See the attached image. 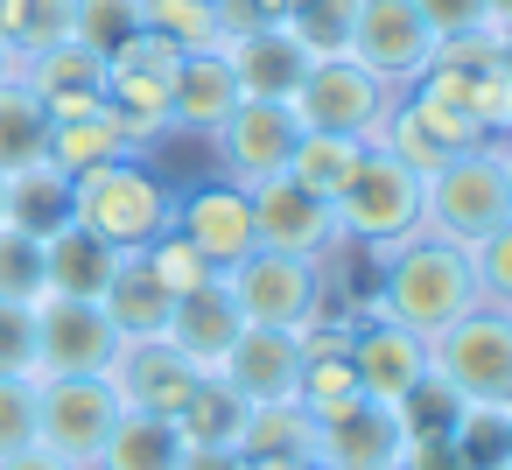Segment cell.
I'll use <instances>...</instances> for the list:
<instances>
[{
    "instance_id": "obj_8",
    "label": "cell",
    "mask_w": 512,
    "mask_h": 470,
    "mask_svg": "<svg viewBox=\"0 0 512 470\" xmlns=\"http://www.w3.org/2000/svg\"><path fill=\"white\" fill-rule=\"evenodd\" d=\"M288 106H295L302 134L372 141V134H379V120H386V106H393V85H386V78H372L358 57H316Z\"/></svg>"
},
{
    "instance_id": "obj_4",
    "label": "cell",
    "mask_w": 512,
    "mask_h": 470,
    "mask_svg": "<svg viewBox=\"0 0 512 470\" xmlns=\"http://www.w3.org/2000/svg\"><path fill=\"white\" fill-rule=\"evenodd\" d=\"M71 225H85L113 253H141L148 239H162L176 225V190L141 155H127V162H106L71 183Z\"/></svg>"
},
{
    "instance_id": "obj_11",
    "label": "cell",
    "mask_w": 512,
    "mask_h": 470,
    "mask_svg": "<svg viewBox=\"0 0 512 470\" xmlns=\"http://www.w3.org/2000/svg\"><path fill=\"white\" fill-rule=\"evenodd\" d=\"M183 50H169L162 36L134 29L120 50H106V106L134 127L141 148H155V134H169V85H176Z\"/></svg>"
},
{
    "instance_id": "obj_14",
    "label": "cell",
    "mask_w": 512,
    "mask_h": 470,
    "mask_svg": "<svg viewBox=\"0 0 512 470\" xmlns=\"http://www.w3.org/2000/svg\"><path fill=\"white\" fill-rule=\"evenodd\" d=\"M246 197H253V246H267V253H302V260H330V253L344 246L337 211H330L323 197H309L288 169L267 176V183H253Z\"/></svg>"
},
{
    "instance_id": "obj_46",
    "label": "cell",
    "mask_w": 512,
    "mask_h": 470,
    "mask_svg": "<svg viewBox=\"0 0 512 470\" xmlns=\"http://www.w3.org/2000/svg\"><path fill=\"white\" fill-rule=\"evenodd\" d=\"M512 22V0H491V29H505Z\"/></svg>"
},
{
    "instance_id": "obj_13",
    "label": "cell",
    "mask_w": 512,
    "mask_h": 470,
    "mask_svg": "<svg viewBox=\"0 0 512 470\" xmlns=\"http://www.w3.org/2000/svg\"><path fill=\"white\" fill-rule=\"evenodd\" d=\"M344 57H358L372 78H386L393 92H407V85L428 71V57H435V29L421 22L414 0H358L351 50H344Z\"/></svg>"
},
{
    "instance_id": "obj_33",
    "label": "cell",
    "mask_w": 512,
    "mask_h": 470,
    "mask_svg": "<svg viewBox=\"0 0 512 470\" xmlns=\"http://www.w3.org/2000/svg\"><path fill=\"white\" fill-rule=\"evenodd\" d=\"M141 29L162 36L169 50H225V15L218 0H141Z\"/></svg>"
},
{
    "instance_id": "obj_32",
    "label": "cell",
    "mask_w": 512,
    "mask_h": 470,
    "mask_svg": "<svg viewBox=\"0 0 512 470\" xmlns=\"http://www.w3.org/2000/svg\"><path fill=\"white\" fill-rule=\"evenodd\" d=\"M8 225H15V232H29V239H43V232L71 225V176H57L50 162H36V169H22V176H8Z\"/></svg>"
},
{
    "instance_id": "obj_43",
    "label": "cell",
    "mask_w": 512,
    "mask_h": 470,
    "mask_svg": "<svg viewBox=\"0 0 512 470\" xmlns=\"http://www.w3.org/2000/svg\"><path fill=\"white\" fill-rule=\"evenodd\" d=\"M0 470H78V463H64V456H50L43 442H29V449H15V456H0Z\"/></svg>"
},
{
    "instance_id": "obj_31",
    "label": "cell",
    "mask_w": 512,
    "mask_h": 470,
    "mask_svg": "<svg viewBox=\"0 0 512 470\" xmlns=\"http://www.w3.org/2000/svg\"><path fill=\"white\" fill-rule=\"evenodd\" d=\"M365 148H372V141H344V134H302V141H295V155H288V176H295L309 197L337 204V190L358 176Z\"/></svg>"
},
{
    "instance_id": "obj_16",
    "label": "cell",
    "mask_w": 512,
    "mask_h": 470,
    "mask_svg": "<svg viewBox=\"0 0 512 470\" xmlns=\"http://www.w3.org/2000/svg\"><path fill=\"white\" fill-rule=\"evenodd\" d=\"M197 379H204V372H197L169 337H127V344L113 351V365H106V386L120 393V407H134V414H162V421L190 400Z\"/></svg>"
},
{
    "instance_id": "obj_9",
    "label": "cell",
    "mask_w": 512,
    "mask_h": 470,
    "mask_svg": "<svg viewBox=\"0 0 512 470\" xmlns=\"http://www.w3.org/2000/svg\"><path fill=\"white\" fill-rule=\"evenodd\" d=\"M372 141H379L393 162H407L414 176H435L449 155H463V148H477V141H491V134H484L463 106H449V99L407 85V92H393V106H386V120H379Z\"/></svg>"
},
{
    "instance_id": "obj_19",
    "label": "cell",
    "mask_w": 512,
    "mask_h": 470,
    "mask_svg": "<svg viewBox=\"0 0 512 470\" xmlns=\"http://www.w3.org/2000/svg\"><path fill=\"white\" fill-rule=\"evenodd\" d=\"M351 365H358V393L400 414V400L428 379V337H414L400 323H379V316H358Z\"/></svg>"
},
{
    "instance_id": "obj_12",
    "label": "cell",
    "mask_w": 512,
    "mask_h": 470,
    "mask_svg": "<svg viewBox=\"0 0 512 470\" xmlns=\"http://www.w3.org/2000/svg\"><path fill=\"white\" fill-rule=\"evenodd\" d=\"M309 463L316 470H400L407 463V428L393 407L351 393L330 414H309Z\"/></svg>"
},
{
    "instance_id": "obj_28",
    "label": "cell",
    "mask_w": 512,
    "mask_h": 470,
    "mask_svg": "<svg viewBox=\"0 0 512 470\" xmlns=\"http://www.w3.org/2000/svg\"><path fill=\"white\" fill-rule=\"evenodd\" d=\"M239 421H246V400L225 379H197L190 400L169 414V428H176L183 449H239Z\"/></svg>"
},
{
    "instance_id": "obj_48",
    "label": "cell",
    "mask_w": 512,
    "mask_h": 470,
    "mask_svg": "<svg viewBox=\"0 0 512 470\" xmlns=\"http://www.w3.org/2000/svg\"><path fill=\"white\" fill-rule=\"evenodd\" d=\"M309 470H316V463H309Z\"/></svg>"
},
{
    "instance_id": "obj_22",
    "label": "cell",
    "mask_w": 512,
    "mask_h": 470,
    "mask_svg": "<svg viewBox=\"0 0 512 470\" xmlns=\"http://www.w3.org/2000/svg\"><path fill=\"white\" fill-rule=\"evenodd\" d=\"M239 330H246V316H239V302H232V288H225V274L218 281H204L197 295H176V309H169V344L204 372V379H218V365H225V351L239 344Z\"/></svg>"
},
{
    "instance_id": "obj_34",
    "label": "cell",
    "mask_w": 512,
    "mask_h": 470,
    "mask_svg": "<svg viewBox=\"0 0 512 470\" xmlns=\"http://www.w3.org/2000/svg\"><path fill=\"white\" fill-rule=\"evenodd\" d=\"M141 267L155 274V288H162L169 302H176V295H197L204 281H218V274H225V267H211V260H204L176 225H169L162 239H148V246H141Z\"/></svg>"
},
{
    "instance_id": "obj_30",
    "label": "cell",
    "mask_w": 512,
    "mask_h": 470,
    "mask_svg": "<svg viewBox=\"0 0 512 470\" xmlns=\"http://www.w3.org/2000/svg\"><path fill=\"white\" fill-rule=\"evenodd\" d=\"M36 162H50V113L15 78V85H0V176H22Z\"/></svg>"
},
{
    "instance_id": "obj_35",
    "label": "cell",
    "mask_w": 512,
    "mask_h": 470,
    "mask_svg": "<svg viewBox=\"0 0 512 470\" xmlns=\"http://www.w3.org/2000/svg\"><path fill=\"white\" fill-rule=\"evenodd\" d=\"M43 295H50V274H43V239L15 232V225H0V302L36 309Z\"/></svg>"
},
{
    "instance_id": "obj_45",
    "label": "cell",
    "mask_w": 512,
    "mask_h": 470,
    "mask_svg": "<svg viewBox=\"0 0 512 470\" xmlns=\"http://www.w3.org/2000/svg\"><path fill=\"white\" fill-rule=\"evenodd\" d=\"M22 78V57H15V43H0V85H15Z\"/></svg>"
},
{
    "instance_id": "obj_50",
    "label": "cell",
    "mask_w": 512,
    "mask_h": 470,
    "mask_svg": "<svg viewBox=\"0 0 512 470\" xmlns=\"http://www.w3.org/2000/svg\"><path fill=\"white\" fill-rule=\"evenodd\" d=\"M505 141H512V134H505Z\"/></svg>"
},
{
    "instance_id": "obj_44",
    "label": "cell",
    "mask_w": 512,
    "mask_h": 470,
    "mask_svg": "<svg viewBox=\"0 0 512 470\" xmlns=\"http://www.w3.org/2000/svg\"><path fill=\"white\" fill-rule=\"evenodd\" d=\"M295 8H302V0H253V15H260V22H288Z\"/></svg>"
},
{
    "instance_id": "obj_38",
    "label": "cell",
    "mask_w": 512,
    "mask_h": 470,
    "mask_svg": "<svg viewBox=\"0 0 512 470\" xmlns=\"http://www.w3.org/2000/svg\"><path fill=\"white\" fill-rule=\"evenodd\" d=\"M470 274H477V302L512 309V218L491 225V232L470 246Z\"/></svg>"
},
{
    "instance_id": "obj_47",
    "label": "cell",
    "mask_w": 512,
    "mask_h": 470,
    "mask_svg": "<svg viewBox=\"0 0 512 470\" xmlns=\"http://www.w3.org/2000/svg\"><path fill=\"white\" fill-rule=\"evenodd\" d=\"M0 225H8V176H0Z\"/></svg>"
},
{
    "instance_id": "obj_21",
    "label": "cell",
    "mask_w": 512,
    "mask_h": 470,
    "mask_svg": "<svg viewBox=\"0 0 512 470\" xmlns=\"http://www.w3.org/2000/svg\"><path fill=\"white\" fill-rule=\"evenodd\" d=\"M225 57H232V78H239L246 99H295V85H302L309 64H316V57L295 43L288 22H253V29H239V36L225 43Z\"/></svg>"
},
{
    "instance_id": "obj_7",
    "label": "cell",
    "mask_w": 512,
    "mask_h": 470,
    "mask_svg": "<svg viewBox=\"0 0 512 470\" xmlns=\"http://www.w3.org/2000/svg\"><path fill=\"white\" fill-rule=\"evenodd\" d=\"M225 288L239 302L246 323H267V330H309L323 316V260H302V253H267L253 246L246 260L225 267Z\"/></svg>"
},
{
    "instance_id": "obj_25",
    "label": "cell",
    "mask_w": 512,
    "mask_h": 470,
    "mask_svg": "<svg viewBox=\"0 0 512 470\" xmlns=\"http://www.w3.org/2000/svg\"><path fill=\"white\" fill-rule=\"evenodd\" d=\"M120 253L99 246L85 225H57L43 232V274H50V295H71V302H99L106 281H113Z\"/></svg>"
},
{
    "instance_id": "obj_49",
    "label": "cell",
    "mask_w": 512,
    "mask_h": 470,
    "mask_svg": "<svg viewBox=\"0 0 512 470\" xmlns=\"http://www.w3.org/2000/svg\"><path fill=\"white\" fill-rule=\"evenodd\" d=\"M505 316H512V309H505Z\"/></svg>"
},
{
    "instance_id": "obj_41",
    "label": "cell",
    "mask_w": 512,
    "mask_h": 470,
    "mask_svg": "<svg viewBox=\"0 0 512 470\" xmlns=\"http://www.w3.org/2000/svg\"><path fill=\"white\" fill-rule=\"evenodd\" d=\"M0 372H29L36 379V309L0 302Z\"/></svg>"
},
{
    "instance_id": "obj_2",
    "label": "cell",
    "mask_w": 512,
    "mask_h": 470,
    "mask_svg": "<svg viewBox=\"0 0 512 470\" xmlns=\"http://www.w3.org/2000/svg\"><path fill=\"white\" fill-rule=\"evenodd\" d=\"M512 218V141H477L421 176V232L449 246H477L491 225Z\"/></svg>"
},
{
    "instance_id": "obj_1",
    "label": "cell",
    "mask_w": 512,
    "mask_h": 470,
    "mask_svg": "<svg viewBox=\"0 0 512 470\" xmlns=\"http://www.w3.org/2000/svg\"><path fill=\"white\" fill-rule=\"evenodd\" d=\"M379 260V295L365 302V316L400 323L414 337H435L442 323H456L463 309H477V274H470V246H449L435 232L372 246Z\"/></svg>"
},
{
    "instance_id": "obj_15",
    "label": "cell",
    "mask_w": 512,
    "mask_h": 470,
    "mask_svg": "<svg viewBox=\"0 0 512 470\" xmlns=\"http://www.w3.org/2000/svg\"><path fill=\"white\" fill-rule=\"evenodd\" d=\"M120 351V330L99 302L43 295L36 302V379L43 372H106Z\"/></svg>"
},
{
    "instance_id": "obj_17",
    "label": "cell",
    "mask_w": 512,
    "mask_h": 470,
    "mask_svg": "<svg viewBox=\"0 0 512 470\" xmlns=\"http://www.w3.org/2000/svg\"><path fill=\"white\" fill-rule=\"evenodd\" d=\"M176 232H183L211 267H232V260L253 253V197H246L239 183L211 176V183H197V190L176 197Z\"/></svg>"
},
{
    "instance_id": "obj_3",
    "label": "cell",
    "mask_w": 512,
    "mask_h": 470,
    "mask_svg": "<svg viewBox=\"0 0 512 470\" xmlns=\"http://www.w3.org/2000/svg\"><path fill=\"white\" fill-rule=\"evenodd\" d=\"M428 379L456 393L463 414H512V316L477 302L428 337Z\"/></svg>"
},
{
    "instance_id": "obj_42",
    "label": "cell",
    "mask_w": 512,
    "mask_h": 470,
    "mask_svg": "<svg viewBox=\"0 0 512 470\" xmlns=\"http://www.w3.org/2000/svg\"><path fill=\"white\" fill-rule=\"evenodd\" d=\"M176 470H253V463H246L239 449H183Z\"/></svg>"
},
{
    "instance_id": "obj_36",
    "label": "cell",
    "mask_w": 512,
    "mask_h": 470,
    "mask_svg": "<svg viewBox=\"0 0 512 470\" xmlns=\"http://www.w3.org/2000/svg\"><path fill=\"white\" fill-rule=\"evenodd\" d=\"M351 15H358V0H302L288 15V29L309 57H344L351 50Z\"/></svg>"
},
{
    "instance_id": "obj_40",
    "label": "cell",
    "mask_w": 512,
    "mask_h": 470,
    "mask_svg": "<svg viewBox=\"0 0 512 470\" xmlns=\"http://www.w3.org/2000/svg\"><path fill=\"white\" fill-rule=\"evenodd\" d=\"M421 8V22L435 29V43H449V36H484L491 29V0H414Z\"/></svg>"
},
{
    "instance_id": "obj_24",
    "label": "cell",
    "mask_w": 512,
    "mask_h": 470,
    "mask_svg": "<svg viewBox=\"0 0 512 470\" xmlns=\"http://www.w3.org/2000/svg\"><path fill=\"white\" fill-rule=\"evenodd\" d=\"M127 155H148L134 141V127L113 113V106H92V113H71V120H50V169L57 176H92L106 162H127Z\"/></svg>"
},
{
    "instance_id": "obj_23",
    "label": "cell",
    "mask_w": 512,
    "mask_h": 470,
    "mask_svg": "<svg viewBox=\"0 0 512 470\" xmlns=\"http://www.w3.org/2000/svg\"><path fill=\"white\" fill-rule=\"evenodd\" d=\"M239 78H232V57L225 50H190L176 64V85H169V134H204L239 106Z\"/></svg>"
},
{
    "instance_id": "obj_10",
    "label": "cell",
    "mask_w": 512,
    "mask_h": 470,
    "mask_svg": "<svg viewBox=\"0 0 512 470\" xmlns=\"http://www.w3.org/2000/svg\"><path fill=\"white\" fill-rule=\"evenodd\" d=\"M295 141H302V120H295V106H288V99H239V106L211 127L218 176H225V183H239V190H253V183L281 176V169H288V155H295Z\"/></svg>"
},
{
    "instance_id": "obj_29",
    "label": "cell",
    "mask_w": 512,
    "mask_h": 470,
    "mask_svg": "<svg viewBox=\"0 0 512 470\" xmlns=\"http://www.w3.org/2000/svg\"><path fill=\"white\" fill-rule=\"evenodd\" d=\"M176 456H183V442H176V428L162 421V414H120L113 421V435H106V449H99V463L92 470H176Z\"/></svg>"
},
{
    "instance_id": "obj_20",
    "label": "cell",
    "mask_w": 512,
    "mask_h": 470,
    "mask_svg": "<svg viewBox=\"0 0 512 470\" xmlns=\"http://www.w3.org/2000/svg\"><path fill=\"white\" fill-rule=\"evenodd\" d=\"M22 85L36 92V106H43L50 120L92 113V106H106V50H92V43L64 36V43H50V50L22 57Z\"/></svg>"
},
{
    "instance_id": "obj_39",
    "label": "cell",
    "mask_w": 512,
    "mask_h": 470,
    "mask_svg": "<svg viewBox=\"0 0 512 470\" xmlns=\"http://www.w3.org/2000/svg\"><path fill=\"white\" fill-rule=\"evenodd\" d=\"M29 442H36V379L0 372V456H15Z\"/></svg>"
},
{
    "instance_id": "obj_5",
    "label": "cell",
    "mask_w": 512,
    "mask_h": 470,
    "mask_svg": "<svg viewBox=\"0 0 512 470\" xmlns=\"http://www.w3.org/2000/svg\"><path fill=\"white\" fill-rule=\"evenodd\" d=\"M337 232H344V246H393V239H414L421 232V176L407 169V162H393L379 141L365 148V162H358V176L337 190Z\"/></svg>"
},
{
    "instance_id": "obj_37",
    "label": "cell",
    "mask_w": 512,
    "mask_h": 470,
    "mask_svg": "<svg viewBox=\"0 0 512 470\" xmlns=\"http://www.w3.org/2000/svg\"><path fill=\"white\" fill-rule=\"evenodd\" d=\"M141 29V0H71V36L92 50H120Z\"/></svg>"
},
{
    "instance_id": "obj_26",
    "label": "cell",
    "mask_w": 512,
    "mask_h": 470,
    "mask_svg": "<svg viewBox=\"0 0 512 470\" xmlns=\"http://www.w3.org/2000/svg\"><path fill=\"white\" fill-rule=\"evenodd\" d=\"M239 456L253 470H309V414L295 400L274 407H246L239 421Z\"/></svg>"
},
{
    "instance_id": "obj_6",
    "label": "cell",
    "mask_w": 512,
    "mask_h": 470,
    "mask_svg": "<svg viewBox=\"0 0 512 470\" xmlns=\"http://www.w3.org/2000/svg\"><path fill=\"white\" fill-rule=\"evenodd\" d=\"M120 393L106 386V372H43L36 379V442L78 470L99 463L113 421H120Z\"/></svg>"
},
{
    "instance_id": "obj_18",
    "label": "cell",
    "mask_w": 512,
    "mask_h": 470,
    "mask_svg": "<svg viewBox=\"0 0 512 470\" xmlns=\"http://www.w3.org/2000/svg\"><path fill=\"white\" fill-rule=\"evenodd\" d=\"M218 379L246 400V407H274V400H295L302 386V337L295 330H267V323H246L239 344L225 351Z\"/></svg>"
},
{
    "instance_id": "obj_27",
    "label": "cell",
    "mask_w": 512,
    "mask_h": 470,
    "mask_svg": "<svg viewBox=\"0 0 512 470\" xmlns=\"http://www.w3.org/2000/svg\"><path fill=\"white\" fill-rule=\"evenodd\" d=\"M99 309L113 316V330H120V344H127V337H162L176 302L155 288V274L141 267V253H120V267H113V281H106Z\"/></svg>"
}]
</instances>
